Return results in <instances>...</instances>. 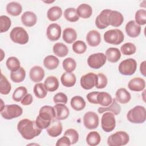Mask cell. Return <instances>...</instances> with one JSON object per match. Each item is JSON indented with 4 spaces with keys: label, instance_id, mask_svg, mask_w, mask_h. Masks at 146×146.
Segmentation results:
<instances>
[{
    "label": "cell",
    "instance_id": "cell-1",
    "mask_svg": "<svg viewBox=\"0 0 146 146\" xmlns=\"http://www.w3.org/2000/svg\"><path fill=\"white\" fill-rule=\"evenodd\" d=\"M17 129L21 136L26 140H31L38 136L42 130L38 127L35 121L28 119L20 120L17 124Z\"/></svg>",
    "mask_w": 146,
    "mask_h": 146
},
{
    "label": "cell",
    "instance_id": "cell-2",
    "mask_svg": "<svg viewBox=\"0 0 146 146\" xmlns=\"http://www.w3.org/2000/svg\"><path fill=\"white\" fill-rule=\"evenodd\" d=\"M129 121L134 124L143 123L146 119V111L144 107L136 106L131 109L127 114Z\"/></svg>",
    "mask_w": 146,
    "mask_h": 146
},
{
    "label": "cell",
    "instance_id": "cell-3",
    "mask_svg": "<svg viewBox=\"0 0 146 146\" xmlns=\"http://www.w3.org/2000/svg\"><path fill=\"white\" fill-rule=\"evenodd\" d=\"M129 141V136L125 131H117L107 139V144L110 146H122L126 145Z\"/></svg>",
    "mask_w": 146,
    "mask_h": 146
},
{
    "label": "cell",
    "instance_id": "cell-4",
    "mask_svg": "<svg viewBox=\"0 0 146 146\" xmlns=\"http://www.w3.org/2000/svg\"><path fill=\"white\" fill-rule=\"evenodd\" d=\"M23 113L22 107L17 104L6 105L1 110V116L6 120H11L13 119L19 117Z\"/></svg>",
    "mask_w": 146,
    "mask_h": 146
},
{
    "label": "cell",
    "instance_id": "cell-5",
    "mask_svg": "<svg viewBox=\"0 0 146 146\" xmlns=\"http://www.w3.org/2000/svg\"><path fill=\"white\" fill-rule=\"evenodd\" d=\"M10 38L13 42L20 44H26L29 39L27 32L22 27H14L10 33Z\"/></svg>",
    "mask_w": 146,
    "mask_h": 146
},
{
    "label": "cell",
    "instance_id": "cell-6",
    "mask_svg": "<svg viewBox=\"0 0 146 146\" xmlns=\"http://www.w3.org/2000/svg\"><path fill=\"white\" fill-rule=\"evenodd\" d=\"M104 41L109 44L118 45L124 39L123 32L117 29H111L107 31L104 34Z\"/></svg>",
    "mask_w": 146,
    "mask_h": 146
},
{
    "label": "cell",
    "instance_id": "cell-7",
    "mask_svg": "<svg viewBox=\"0 0 146 146\" xmlns=\"http://www.w3.org/2000/svg\"><path fill=\"white\" fill-rule=\"evenodd\" d=\"M137 68V62L133 58H128L121 61L118 67L119 72L123 75H133Z\"/></svg>",
    "mask_w": 146,
    "mask_h": 146
},
{
    "label": "cell",
    "instance_id": "cell-8",
    "mask_svg": "<svg viewBox=\"0 0 146 146\" xmlns=\"http://www.w3.org/2000/svg\"><path fill=\"white\" fill-rule=\"evenodd\" d=\"M101 126L104 131L110 132L116 127V120L115 115L111 112H105L102 116Z\"/></svg>",
    "mask_w": 146,
    "mask_h": 146
},
{
    "label": "cell",
    "instance_id": "cell-9",
    "mask_svg": "<svg viewBox=\"0 0 146 146\" xmlns=\"http://www.w3.org/2000/svg\"><path fill=\"white\" fill-rule=\"evenodd\" d=\"M107 61L104 54L98 52L90 55L87 59V64L90 67L94 69H99L104 66Z\"/></svg>",
    "mask_w": 146,
    "mask_h": 146
},
{
    "label": "cell",
    "instance_id": "cell-10",
    "mask_svg": "<svg viewBox=\"0 0 146 146\" xmlns=\"http://www.w3.org/2000/svg\"><path fill=\"white\" fill-rule=\"evenodd\" d=\"M99 119L98 115L93 111L87 112L83 116V124L88 129H94L99 125Z\"/></svg>",
    "mask_w": 146,
    "mask_h": 146
},
{
    "label": "cell",
    "instance_id": "cell-11",
    "mask_svg": "<svg viewBox=\"0 0 146 146\" xmlns=\"http://www.w3.org/2000/svg\"><path fill=\"white\" fill-rule=\"evenodd\" d=\"M98 80V76L93 72H88L83 75L80 80L81 87L84 90H90L95 86Z\"/></svg>",
    "mask_w": 146,
    "mask_h": 146
},
{
    "label": "cell",
    "instance_id": "cell-12",
    "mask_svg": "<svg viewBox=\"0 0 146 146\" xmlns=\"http://www.w3.org/2000/svg\"><path fill=\"white\" fill-rule=\"evenodd\" d=\"M61 27L57 23H51L47 28L46 35L51 41L58 40L61 35Z\"/></svg>",
    "mask_w": 146,
    "mask_h": 146
},
{
    "label": "cell",
    "instance_id": "cell-13",
    "mask_svg": "<svg viewBox=\"0 0 146 146\" xmlns=\"http://www.w3.org/2000/svg\"><path fill=\"white\" fill-rule=\"evenodd\" d=\"M62 129V124L60 120L54 119L51 120L50 124L47 128V132L51 137H55L61 134Z\"/></svg>",
    "mask_w": 146,
    "mask_h": 146
},
{
    "label": "cell",
    "instance_id": "cell-14",
    "mask_svg": "<svg viewBox=\"0 0 146 146\" xmlns=\"http://www.w3.org/2000/svg\"><path fill=\"white\" fill-rule=\"evenodd\" d=\"M111 11L110 9H104L97 16L95 20L96 26L99 29L107 28L110 25L108 20V15Z\"/></svg>",
    "mask_w": 146,
    "mask_h": 146
},
{
    "label": "cell",
    "instance_id": "cell-15",
    "mask_svg": "<svg viewBox=\"0 0 146 146\" xmlns=\"http://www.w3.org/2000/svg\"><path fill=\"white\" fill-rule=\"evenodd\" d=\"M125 30L127 34L131 38L137 37L141 32V26L135 21H129L125 25Z\"/></svg>",
    "mask_w": 146,
    "mask_h": 146
},
{
    "label": "cell",
    "instance_id": "cell-16",
    "mask_svg": "<svg viewBox=\"0 0 146 146\" xmlns=\"http://www.w3.org/2000/svg\"><path fill=\"white\" fill-rule=\"evenodd\" d=\"M109 25L113 27H119L123 23L124 17L122 14L116 10H111L108 15Z\"/></svg>",
    "mask_w": 146,
    "mask_h": 146
},
{
    "label": "cell",
    "instance_id": "cell-17",
    "mask_svg": "<svg viewBox=\"0 0 146 146\" xmlns=\"http://www.w3.org/2000/svg\"><path fill=\"white\" fill-rule=\"evenodd\" d=\"M145 80L140 77L134 78L131 79L128 83V88L135 92L141 91L145 88Z\"/></svg>",
    "mask_w": 146,
    "mask_h": 146
},
{
    "label": "cell",
    "instance_id": "cell-18",
    "mask_svg": "<svg viewBox=\"0 0 146 146\" xmlns=\"http://www.w3.org/2000/svg\"><path fill=\"white\" fill-rule=\"evenodd\" d=\"M29 76L30 79L34 82H40L44 78V71L40 66H35L30 69Z\"/></svg>",
    "mask_w": 146,
    "mask_h": 146
},
{
    "label": "cell",
    "instance_id": "cell-19",
    "mask_svg": "<svg viewBox=\"0 0 146 146\" xmlns=\"http://www.w3.org/2000/svg\"><path fill=\"white\" fill-rule=\"evenodd\" d=\"M54 108L55 110V118L56 119L62 120H65L70 115V110L65 104L62 103H57L54 106Z\"/></svg>",
    "mask_w": 146,
    "mask_h": 146
},
{
    "label": "cell",
    "instance_id": "cell-20",
    "mask_svg": "<svg viewBox=\"0 0 146 146\" xmlns=\"http://www.w3.org/2000/svg\"><path fill=\"white\" fill-rule=\"evenodd\" d=\"M38 115L44 120L51 121L56 117L55 110L54 107L44 106L40 108Z\"/></svg>",
    "mask_w": 146,
    "mask_h": 146
},
{
    "label": "cell",
    "instance_id": "cell-21",
    "mask_svg": "<svg viewBox=\"0 0 146 146\" xmlns=\"http://www.w3.org/2000/svg\"><path fill=\"white\" fill-rule=\"evenodd\" d=\"M21 21L25 26L27 27H32L36 24L37 17L34 13L27 11L23 13L22 15Z\"/></svg>",
    "mask_w": 146,
    "mask_h": 146
},
{
    "label": "cell",
    "instance_id": "cell-22",
    "mask_svg": "<svg viewBox=\"0 0 146 146\" xmlns=\"http://www.w3.org/2000/svg\"><path fill=\"white\" fill-rule=\"evenodd\" d=\"M86 40L88 45L91 47L98 46L101 42L100 33L95 30L90 31L86 36Z\"/></svg>",
    "mask_w": 146,
    "mask_h": 146
},
{
    "label": "cell",
    "instance_id": "cell-23",
    "mask_svg": "<svg viewBox=\"0 0 146 146\" xmlns=\"http://www.w3.org/2000/svg\"><path fill=\"white\" fill-rule=\"evenodd\" d=\"M112 112L115 115H117L120 113L121 111V107L117 103L115 98L112 99V103L107 107H99L98 112L99 113H103L105 112Z\"/></svg>",
    "mask_w": 146,
    "mask_h": 146
},
{
    "label": "cell",
    "instance_id": "cell-24",
    "mask_svg": "<svg viewBox=\"0 0 146 146\" xmlns=\"http://www.w3.org/2000/svg\"><path fill=\"white\" fill-rule=\"evenodd\" d=\"M131 99L130 93L124 88L118 89L115 94V99L117 102L121 104H126L128 103Z\"/></svg>",
    "mask_w": 146,
    "mask_h": 146
},
{
    "label": "cell",
    "instance_id": "cell-25",
    "mask_svg": "<svg viewBox=\"0 0 146 146\" xmlns=\"http://www.w3.org/2000/svg\"><path fill=\"white\" fill-rule=\"evenodd\" d=\"M60 81L64 87H71L75 84L76 78L74 74L66 72L62 75L60 77Z\"/></svg>",
    "mask_w": 146,
    "mask_h": 146
},
{
    "label": "cell",
    "instance_id": "cell-26",
    "mask_svg": "<svg viewBox=\"0 0 146 146\" xmlns=\"http://www.w3.org/2000/svg\"><path fill=\"white\" fill-rule=\"evenodd\" d=\"M76 10L78 16L84 19L90 18L92 14L91 6L87 3H82L80 5Z\"/></svg>",
    "mask_w": 146,
    "mask_h": 146
},
{
    "label": "cell",
    "instance_id": "cell-27",
    "mask_svg": "<svg viewBox=\"0 0 146 146\" xmlns=\"http://www.w3.org/2000/svg\"><path fill=\"white\" fill-rule=\"evenodd\" d=\"M107 60L111 63L117 62L121 57V52L117 48L110 47L106 51Z\"/></svg>",
    "mask_w": 146,
    "mask_h": 146
},
{
    "label": "cell",
    "instance_id": "cell-28",
    "mask_svg": "<svg viewBox=\"0 0 146 146\" xmlns=\"http://www.w3.org/2000/svg\"><path fill=\"white\" fill-rule=\"evenodd\" d=\"M44 86L47 91L54 92L56 91L59 86L58 79L54 76H48L44 82Z\"/></svg>",
    "mask_w": 146,
    "mask_h": 146
},
{
    "label": "cell",
    "instance_id": "cell-29",
    "mask_svg": "<svg viewBox=\"0 0 146 146\" xmlns=\"http://www.w3.org/2000/svg\"><path fill=\"white\" fill-rule=\"evenodd\" d=\"M76 38L77 33L75 29L68 27L63 30L62 38L66 43L71 44L76 40Z\"/></svg>",
    "mask_w": 146,
    "mask_h": 146
},
{
    "label": "cell",
    "instance_id": "cell-30",
    "mask_svg": "<svg viewBox=\"0 0 146 146\" xmlns=\"http://www.w3.org/2000/svg\"><path fill=\"white\" fill-rule=\"evenodd\" d=\"M59 64L58 58L54 55H48L43 60V65L48 70H52L56 68Z\"/></svg>",
    "mask_w": 146,
    "mask_h": 146
},
{
    "label": "cell",
    "instance_id": "cell-31",
    "mask_svg": "<svg viewBox=\"0 0 146 146\" xmlns=\"http://www.w3.org/2000/svg\"><path fill=\"white\" fill-rule=\"evenodd\" d=\"M70 104L74 110L80 111L85 108L86 102L82 96H75L71 98Z\"/></svg>",
    "mask_w": 146,
    "mask_h": 146
},
{
    "label": "cell",
    "instance_id": "cell-32",
    "mask_svg": "<svg viewBox=\"0 0 146 146\" xmlns=\"http://www.w3.org/2000/svg\"><path fill=\"white\" fill-rule=\"evenodd\" d=\"M62 15V9L58 6L50 7L47 13V18L51 21H55L59 19Z\"/></svg>",
    "mask_w": 146,
    "mask_h": 146
},
{
    "label": "cell",
    "instance_id": "cell-33",
    "mask_svg": "<svg viewBox=\"0 0 146 146\" xmlns=\"http://www.w3.org/2000/svg\"><path fill=\"white\" fill-rule=\"evenodd\" d=\"M22 11V6L17 2H9L6 6V11L12 16H18L20 15Z\"/></svg>",
    "mask_w": 146,
    "mask_h": 146
},
{
    "label": "cell",
    "instance_id": "cell-34",
    "mask_svg": "<svg viewBox=\"0 0 146 146\" xmlns=\"http://www.w3.org/2000/svg\"><path fill=\"white\" fill-rule=\"evenodd\" d=\"M54 54L59 57L66 56L68 53V48L66 45L62 43H56L52 47Z\"/></svg>",
    "mask_w": 146,
    "mask_h": 146
},
{
    "label": "cell",
    "instance_id": "cell-35",
    "mask_svg": "<svg viewBox=\"0 0 146 146\" xmlns=\"http://www.w3.org/2000/svg\"><path fill=\"white\" fill-rule=\"evenodd\" d=\"M98 103L103 107L108 106L112 101V98L110 94L106 92H99L97 96Z\"/></svg>",
    "mask_w": 146,
    "mask_h": 146
},
{
    "label": "cell",
    "instance_id": "cell-36",
    "mask_svg": "<svg viewBox=\"0 0 146 146\" xmlns=\"http://www.w3.org/2000/svg\"><path fill=\"white\" fill-rule=\"evenodd\" d=\"M26 77V71L25 69L21 67L16 71H13L10 73L11 80L14 83H21L23 82Z\"/></svg>",
    "mask_w": 146,
    "mask_h": 146
},
{
    "label": "cell",
    "instance_id": "cell-37",
    "mask_svg": "<svg viewBox=\"0 0 146 146\" xmlns=\"http://www.w3.org/2000/svg\"><path fill=\"white\" fill-rule=\"evenodd\" d=\"M100 141V136L96 131H91L89 132L86 137V142L91 146H96L98 145Z\"/></svg>",
    "mask_w": 146,
    "mask_h": 146
},
{
    "label": "cell",
    "instance_id": "cell-38",
    "mask_svg": "<svg viewBox=\"0 0 146 146\" xmlns=\"http://www.w3.org/2000/svg\"><path fill=\"white\" fill-rule=\"evenodd\" d=\"M64 17L67 21L71 22H76L79 19V17L76 13V10L74 7L66 9L64 11Z\"/></svg>",
    "mask_w": 146,
    "mask_h": 146
},
{
    "label": "cell",
    "instance_id": "cell-39",
    "mask_svg": "<svg viewBox=\"0 0 146 146\" xmlns=\"http://www.w3.org/2000/svg\"><path fill=\"white\" fill-rule=\"evenodd\" d=\"M0 81V93L3 95H7L11 90V84L7 78L1 73Z\"/></svg>",
    "mask_w": 146,
    "mask_h": 146
},
{
    "label": "cell",
    "instance_id": "cell-40",
    "mask_svg": "<svg viewBox=\"0 0 146 146\" xmlns=\"http://www.w3.org/2000/svg\"><path fill=\"white\" fill-rule=\"evenodd\" d=\"M33 91L36 97L39 99L44 98L47 94V91L46 89L44 84L42 83L35 84L33 88Z\"/></svg>",
    "mask_w": 146,
    "mask_h": 146
},
{
    "label": "cell",
    "instance_id": "cell-41",
    "mask_svg": "<svg viewBox=\"0 0 146 146\" xmlns=\"http://www.w3.org/2000/svg\"><path fill=\"white\" fill-rule=\"evenodd\" d=\"M6 64L7 68L11 71H16L21 67V63L19 59L15 56L9 57L6 62Z\"/></svg>",
    "mask_w": 146,
    "mask_h": 146
},
{
    "label": "cell",
    "instance_id": "cell-42",
    "mask_svg": "<svg viewBox=\"0 0 146 146\" xmlns=\"http://www.w3.org/2000/svg\"><path fill=\"white\" fill-rule=\"evenodd\" d=\"M27 94V90L26 88L23 86H20L15 90L13 94L12 98L14 101L19 102L21 101Z\"/></svg>",
    "mask_w": 146,
    "mask_h": 146
},
{
    "label": "cell",
    "instance_id": "cell-43",
    "mask_svg": "<svg viewBox=\"0 0 146 146\" xmlns=\"http://www.w3.org/2000/svg\"><path fill=\"white\" fill-rule=\"evenodd\" d=\"M63 69L68 72H72L74 71L76 67V63L75 60L72 58H67L62 62Z\"/></svg>",
    "mask_w": 146,
    "mask_h": 146
},
{
    "label": "cell",
    "instance_id": "cell-44",
    "mask_svg": "<svg viewBox=\"0 0 146 146\" xmlns=\"http://www.w3.org/2000/svg\"><path fill=\"white\" fill-rule=\"evenodd\" d=\"M120 51L123 55H131L136 52V47L133 43L128 42L124 43L121 46Z\"/></svg>",
    "mask_w": 146,
    "mask_h": 146
},
{
    "label": "cell",
    "instance_id": "cell-45",
    "mask_svg": "<svg viewBox=\"0 0 146 146\" xmlns=\"http://www.w3.org/2000/svg\"><path fill=\"white\" fill-rule=\"evenodd\" d=\"M11 25V21L9 17L6 15L0 17V31L1 33H5L10 29Z\"/></svg>",
    "mask_w": 146,
    "mask_h": 146
},
{
    "label": "cell",
    "instance_id": "cell-46",
    "mask_svg": "<svg viewBox=\"0 0 146 146\" xmlns=\"http://www.w3.org/2000/svg\"><path fill=\"white\" fill-rule=\"evenodd\" d=\"M73 51L78 54H82L84 53L87 50V46L86 43L80 40L75 41L72 46Z\"/></svg>",
    "mask_w": 146,
    "mask_h": 146
},
{
    "label": "cell",
    "instance_id": "cell-47",
    "mask_svg": "<svg viewBox=\"0 0 146 146\" xmlns=\"http://www.w3.org/2000/svg\"><path fill=\"white\" fill-rule=\"evenodd\" d=\"M135 22L139 25H144L146 23V11L144 9L138 10L135 16Z\"/></svg>",
    "mask_w": 146,
    "mask_h": 146
},
{
    "label": "cell",
    "instance_id": "cell-48",
    "mask_svg": "<svg viewBox=\"0 0 146 146\" xmlns=\"http://www.w3.org/2000/svg\"><path fill=\"white\" fill-rule=\"evenodd\" d=\"M64 135L67 136L69 138L71 144L76 143L79 140V134L78 132L74 129L70 128L67 129L65 131Z\"/></svg>",
    "mask_w": 146,
    "mask_h": 146
},
{
    "label": "cell",
    "instance_id": "cell-49",
    "mask_svg": "<svg viewBox=\"0 0 146 146\" xmlns=\"http://www.w3.org/2000/svg\"><path fill=\"white\" fill-rule=\"evenodd\" d=\"M97 76L98 80L95 85L96 87L98 89H102L105 88L107 86L108 83L107 76L102 73H99L98 74H97Z\"/></svg>",
    "mask_w": 146,
    "mask_h": 146
},
{
    "label": "cell",
    "instance_id": "cell-50",
    "mask_svg": "<svg viewBox=\"0 0 146 146\" xmlns=\"http://www.w3.org/2000/svg\"><path fill=\"white\" fill-rule=\"evenodd\" d=\"M53 100L55 104L62 103L66 104L67 103V96L63 92H58L54 96Z\"/></svg>",
    "mask_w": 146,
    "mask_h": 146
},
{
    "label": "cell",
    "instance_id": "cell-51",
    "mask_svg": "<svg viewBox=\"0 0 146 146\" xmlns=\"http://www.w3.org/2000/svg\"><path fill=\"white\" fill-rule=\"evenodd\" d=\"M51 121L46 120H44V119L41 118L39 115L36 117V119L35 120L36 125L38 126V128H39L41 129H46V128L47 129V128L50 124Z\"/></svg>",
    "mask_w": 146,
    "mask_h": 146
},
{
    "label": "cell",
    "instance_id": "cell-52",
    "mask_svg": "<svg viewBox=\"0 0 146 146\" xmlns=\"http://www.w3.org/2000/svg\"><path fill=\"white\" fill-rule=\"evenodd\" d=\"M99 94V92L98 91H93L88 93L87 96V100L91 104H98V101H97V96Z\"/></svg>",
    "mask_w": 146,
    "mask_h": 146
},
{
    "label": "cell",
    "instance_id": "cell-53",
    "mask_svg": "<svg viewBox=\"0 0 146 146\" xmlns=\"http://www.w3.org/2000/svg\"><path fill=\"white\" fill-rule=\"evenodd\" d=\"M70 145H71L70 140L69 139V138L67 136H66L64 135L63 137H62L61 138H60L59 139H58L56 143V146H60V145L69 146Z\"/></svg>",
    "mask_w": 146,
    "mask_h": 146
},
{
    "label": "cell",
    "instance_id": "cell-54",
    "mask_svg": "<svg viewBox=\"0 0 146 146\" xmlns=\"http://www.w3.org/2000/svg\"><path fill=\"white\" fill-rule=\"evenodd\" d=\"M33 102V96L30 94H27L21 100V104L23 106H28Z\"/></svg>",
    "mask_w": 146,
    "mask_h": 146
},
{
    "label": "cell",
    "instance_id": "cell-55",
    "mask_svg": "<svg viewBox=\"0 0 146 146\" xmlns=\"http://www.w3.org/2000/svg\"><path fill=\"white\" fill-rule=\"evenodd\" d=\"M145 64H146V62L144 60L141 63L140 66V72L144 76H145Z\"/></svg>",
    "mask_w": 146,
    "mask_h": 146
},
{
    "label": "cell",
    "instance_id": "cell-56",
    "mask_svg": "<svg viewBox=\"0 0 146 146\" xmlns=\"http://www.w3.org/2000/svg\"><path fill=\"white\" fill-rule=\"evenodd\" d=\"M1 61H2L3 59V56H5V54L2 50V49H1Z\"/></svg>",
    "mask_w": 146,
    "mask_h": 146
},
{
    "label": "cell",
    "instance_id": "cell-57",
    "mask_svg": "<svg viewBox=\"0 0 146 146\" xmlns=\"http://www.w3.org/2000/svg\"><path fill=\"white\" fill-rule=\"evenodd\" d=\"M1 110L3 109V108L5 107V104L3 103V102L2 100V99H1Z\"/></svg>",
    "mask_w": 146,
    "mask_h": 146
},
{
    "label": "cell",
    "instance_id": "cell-58",
    "mask_svg": "<svg viewBox=\"0 0 146 146\" xmlns=\"http://www.w3.org/2000/svg\"><path fill=\"white\" fill-rule=\"evenodd\" d=\"M54 2V1H50V2L44 1V3H52V2Z\"/></svg>",
    "mask_w": 146,
    "mask_h": 146
}]
</instances>
